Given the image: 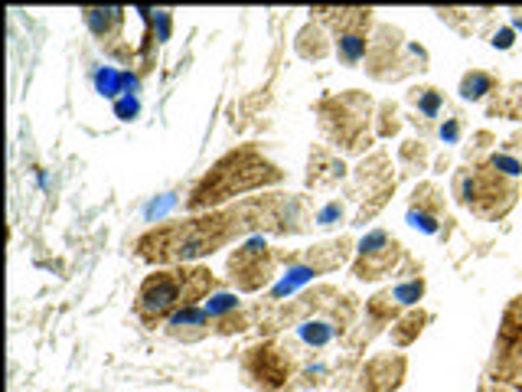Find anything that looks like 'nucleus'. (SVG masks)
Masks as SVG:
<instances>
[{
  "instance_id": "30",
  "label": "nucleus",
  "mask_w": 522,
  "mask_h": 392,
  "mask_svg": "<svg viewBox=\"0 0 522 392\" xmlns=\"http://www.w3.org/2000/svg\"><path fill=\"white\" fill-rule=\"evenodd\" d=\"M314 275H317V272H314V268H310V265H294L291 272H288V278H284L281 285L275 288V298H271V301L278 304V301L284 298V294H291V291H294L297 285H304V281H310V278H314Z\"/></svg>"
},
{
  "instance_id": "15",
  "label": "nucleus",
  "mask_w": 522,
  "mask_h": 392,
  "mask_svg": "<svg viewBox=\"0 0 522 392\" xmlns=\"http://www.w3.org/2000/svg\"><path fill=\"white\" fill-rule=\"evenodd\" d=\"M167 334L173 340L196 343V340L213 334V317H209L206 311H200V308H183L167 321Z\"/></svg>"
},
{
  "instance_id": "1",
  "label": "nucleus",
  "mask_w": 522,
  "mask_h": 392,
  "mask_svg": "<svg viewBox=\"0 0 522 392\" xmlns=\"http://www.w3.org/2000/svg\"><path fill=\"white\" fill-rule=\"evenodd\" d=\"M314 216H307L301 196L288 193H271L255 196L239 206H226V210L180 219V223L157 226L134 242V249L144 262L173 265V262H190L200 255H213L226 242L245 236L252 229L268 232H301Z\"/></svg>"
},
{
  "instance_id": "4",
  "label": "nucleus",
  "mask_w": 522,
  "mask_h": 392,
  "mask_svg": "<svg viewBox=\"0 0 522 392\" xmlns=\"http://www.w3.org/2000/svg\"><path fill=\"white\" fill-rule=\"evenodd\" d=\"M320 131L337 151L359 154L372 144V98L366 92H343L317 102Z\"/></svg>"
},
{
  "instance_id": "16",
  "label": "nucleus",
  "mask_w": 522,
  "mask_h": 392,
  "mask_svg": "<svg viewBox=\"0 0 522 392\" xmlns=\"http://www.w3.org/2000/svg\"><path fill=\"white\" fill-rule=\"evenodd\" d=\"M350 252H353V239H333V242H320L314 249H307L304 255V265H310L314 272H337L340 265L350 262Z\"/></svg>"
},
{
  "instance_id": "8",
  "label": "nucleus",
  "mask_w": 522,
  "mask_h": 392,
  "mask_svg": "<svg viewBox=\"0 0 522 392\" xmlns=\"http://www.w3.org/2000/svg\"><path fill=\"white\" fill-rule=\"evenodd\" d=\"M490 373H493V383L522 386V294L509 301V308L503 314Z\"/></svg>"
},
{
  "instance_id": "19",
  "label": "nucleus",
  "mask_w": 522,
  "mask_h": 392,
  "mask_svg": "<svg viewBox=\"0 0 522 392\" xmlns=\"http://www.w3.org/2000/svg\"><path fill=\"white\" fill-rule=\"evenodd\" d=\"M294 49H297V56L301 59H314V63H320V59L330 56V40H327V33H323L320 23L310 20L307 27L297 33Z\"/></svg>"
},
{
  "instance_id": "13",
  "label": "nucleus",
  "mask_w": 522,
  "mask_h": 392,
  "mask_svg": "<svg viewBox=\"0 0 522 392\" xmlns=\"http://www.w3.org/2000/svg\"><path fill=\"white\" fill-rule=\"evenodd\" d=\"M346 177V164L340 161L337 154L327 151L323 144H314L310 151V164H307V187L314 190H330Z\"/></svg>"
},
{
  "instance_id": "24",
  "label": "nucleus",
  "mask_w": 522,
  "mask_h": 392,
  "mask_svg": "<svg viewBox=\"0 0 522 392\" xmlns=\"http://www.w3.org/2000/svg\"><path fill=\"white\" fill-rule=\"evenodd\" d=\"M408 210H415V213H428V216H444V196L441 190L434 187V183H418L415 193H412V206Z\"/></svg>"
},
{
  "instance_id": "35",
  "label": "nucleus",
  "mask_w": 522,
  "mask_h": 392,
  "mask_svg": "<svg viewBox=\"0 0 522 392\" xmlns=\"http://www.w3.org/2000/svg\"><path fill=\"white\" fill-rule=\"evenodd\" d=\"M138 112H141V102L134 95H124V98H118V102H115V115L121 121H134V118H138Z\"/></svg>"
},
{
  "instance_id": "34",
  "label": "nucleus",
  "mask_w": 522,
  "mask_h": 392,
  "mask_svg": "<svg viewBox=\"0 0 522 392\" xmlns=\"http://www.w3.org/2000/svg\"><path fill=\"white\" fill-rule=\"evenodd\" d=\"M252 324H248L245 311H235V314H226V317H216L213 321V330L216 334H242V330H248Z\"/></svg>"
},
{
  "instance_id": "9",
  "label": "nucleus",
  "mask_w": 522,
  "mask_h": 392,
  "mask_svg": "<svg viewBox=\"0 0 522 392\" xmlns=\"http://www.w3.org/2000/svg\"><path fill=\"white\" fill-rule=\"evenodd\" d=\"M278 265V252L268 249L265 239H248L242 249L229 255V278L239 291H261L271 285Z\"/></svg>"
},
{
  "instance_id": "33",
  "label": "nucleus",
  "mask_w": 522,
  "mask_h": 392,
  "mask_svg": "<svg viewBox=\"0 0 522 392\" xmlns=\"http://www.w3.org/2000/svg\"><path fill=\"white\" fill-rule=\"evenodd\" d=\"M235 311H239V298H235V294H213V301H206V314L213 317V321Z\"/></svg>"
},
{
  "instance_id": "25",
  "label": "nucleus",
  "mask_w": 522,
  "mask_h": 392,
  "mask_svg": "<svg viewBox=\"0 0 522 392\" xmlns=\"http://www.w3.org/2000/svg\"><path fill=\"white\" fill-rule=\"evenodd\" d=\"M487 14H490V10H438V17L447 23V27H454L457 33H474L477 30V23H483V20H487Z\"/></svg>"
},
{
  "instance_id": "31",
  "label": "nucleus",
  "mask_w": 522,
  "mask_h": 392,
  "mask_svg": "<svg viewBox=\"0 0 522 392\" xmlns=\"http://www.w3.org/2000/svg\"><path fill=\"white\" fill-rule=\"evenodd\" d=\"M333 334H337V327L327 324V321H307L301 327V337H304V343H310V347H323V343H330Z\"/></svg>"
},
{
  "instance_id": "40",
  "label": "nucleus",
  "mask_w": 522,
  "mask_h": 392,
  "mask_svg": "<svg viewBox=\"0 0 522 392\" xmlns=\"http://www.w3.org/2000/svg\"><path fill=\"white\" fill-rule=\"evenodd\" d=\"M513 23H516V27L522 30V10H519V7L513 10Z\"/></svg>"
},
{
  "instance_id": "37",
  "label": "nucleus",
  "mask_w": 522,
  "mask_h": 392,
  "mask_svg": "<svg viewBox=\"0 0 522 392\" xmlns=\"http://www.w3.org/2000/svg\"><path fill=\"white\" fill-rule=\"evenodd\" d=\"M461 128H464V125H461V118H457V115H454V118H447L444 125L438 128L441 141H447V144H457V141H461Z\"/></svg>"
},
{
  "instance_id": "6",
  "label": "nucleus",
  "mask_w": 522,
  "mask_h": 392,
  "mask_svg": "<svg viewBox=\"0 0 522 392\" xmlns=\"http://www.w3.org/2000/svg\"><path fill=\"white\" fill-rule=\"evenodd\" d=\"M428 69V53L425 46L405 43L402 30L395 27H376L369 36V53H366V72L379 82H395L405 79L412 72Z\"/></svg>"
},
{
  "instance_id": "38",
  "label": "nucleus",
  "mask_w": 522,
  "mask_h": 392,
  "mask_svg": "<svg viewBox=\"0 0 522 392\" xmlns=\"http://www.w3.org/2000/svg\"><path fill=\"white\" fill-rule=\"evenodd\" d=\"M500 151H503V154H509V157H516V161H522V131L509 134V138L500 144Z\"/></svg>"
},
{
  "instance_id": "12",
  "label": "nucleus",
  "mask_w": 522,
  "mask_h": 392,
  "mask_svg": "<svg viewBox=\"0 0 522 392\" xmlns=\"http://www.w3.org/2000/svg\"><path fill=\"white\" fill-rule=\"evenodd\" d=\"M408 373V360L402 353H376L372 360H366V366L359 370V392H395L405 383Z\"/></svg>"
},
{
  "instance_id": "29",
  "label": "nucleus",
  "mask_w": 522,
  "mask_h": 392,
  "mask_svg": "<svg viewBox=\"0 0 522 392\" xmlns=\"http://www.w3.org/2000/svg\"><path fill=\"white\" fill-rule=\"evenodd\" d=\"M379 138H392V134H399L402 131V118H399V105L395 102H382L379 105Z\"/></svg>"
},
{
  "instance_id": "2",
  "label": "nucleus",
  "mask_w": 522,
  "mask_h": 392,
  "mask_svg": "<svg viewBox=\"0 0 522 392\" xmlns=\"http://www.w3.org/2000/svg\"><path fill=\"white\" fill-rule=\"evenodd\" d=\"M216 288V275L203 265H180L167 272H154L141 281L134 317L154 330L183 308H196V301L206 298Z\"/></svg>"
},
{
  "instance_id": "23",
  "label": "nucleus",
  "mask_w": 522,
  "mask_h": 392,
  "mask_svg": "<svg viewBox=\"0 0 522 392\" xmlns=\"http://www.w3.org/2000/svg\"><path fill=\"white\" fill-rule=\"evenodd\" d=\"M369 53V36L366 33H343L337 36V56L343 66H359Z\"/></svg>"
},
{
  "instance_id": "36",
  "label": "nucleus",
  "mask_w": 522,
  "mask_h": 392,
  "mask_svg": "<svg viewBox=\"0 0 522 392\" xmlns=\"http://www.w3.org/2000/svg\"><path fill=\"white\" fill-rule=\"evenodd\" d=\"M337 219H343V203H330L327 210H320L314 216V226L327 229V226H337Z\"/></svg>"
},
{
  "instance_id": "26",
  "label": "nucleus",
  "mask_w": 522,
  "mask_h": 392,
  "mask_svg": "<svg viewBox=\"0 0 522 392\" xmlns=\"http://www.w3.org/2000/svg\"><path fill=\"white\" fill-rule=\"evenodd\" d=\"M399 164L408 170V174H415V170H425L428 167V144L425 141H405L399 147Z\"/></svg>"
},
{
  "instance_id": "3",
  "label": "nucleus",
  "mask_w": 522,
  "mask_h": 392,
  "mask_svg": "<svg viewBox=\"0 0 522 392\" xmlns=\"http://www.w3.org/2000/svg\"><path fill=\"white\" fill-rule=\"evenodd\" d=\"M281 180H284V170L271 164L265 154L252 151V147H239V151L222 157V161L196 183L190 200H186V210L200 213L216 203L232 200V196L239 193L271 187V183H281Z\"/></svg>"
},
{
  "instance_id": "27",
  "label": "nucleus",
  "mask_w": 522,
  "mask_h": 392,
  "mask_svg": "<svg viewBox=\"0 0 522 392\" xmlns=\"http://www.w3.org/2000/svg\"><path fill=\"white\" fill-rule=\"evenodd\" d=\"M493 144H496V134L487 131V128L470 134V144H467V151H464V154H467V164H470V167L487 164V157H483V154H487Z\"/></svg>"
},
{
  "instance_id": "11",
  "label": "nucleus",
  "mask_w": 522,
  "mask_h": 392,
  "mask_svg": "<svg viewBox=\"0 0 522 392\" xmlns=\"http://www.w3.org/2000/svg\"><path fill=\"white\" fill-rule=\"evenodd\" d=\"M356 187L366 193V206L359 210L356 223H366V219H372L385 203H389V196L395 193V177L389 170V157H385L382 151L366 157L363 164L356 167Z\"/></svg>"
},
{
  "instance_id": "28",
  "label": "nucleus",
  "mask_w": 522,
  "mask_h": 392,
  "mask_svg": "<svg viewBox=\"0 0 522 392\" xmlns=\"http://www.w3.org/2000/svg\"><path fill=\"white\" fill-rule=\"evenodd\" d=\"M425 278L421 275H415V278H408V281H399V285L392 288V294H395V301L402 304V308H415V304L425 298Z\"/></svg>"
},
{
  "instance_id": "39",
  "label": "nucleus",
  "mask_w": 522,
  "mask_h": 392,
  "mask_svg": "<svg viewBox=\"0 0 522 392\" xmlns=\"http://www.w3.org/2000/svg\"><path fill=\"white\" fill-rule=\"evenodd\" d=\"M513 40H516V33L509 30V27H503V30H496V33H493V40H490V43H493L496 49H509V46H513Z\"/></svg>"
},
{
  "instance_id": "18",
  "label": "nucleus",
  "mask_w": 522,
  "mask_h": 392,
  "mask_svg": "<svg viewBox=\"0 0 522 392\" xmlns=\"http://www.w3.org/2000/svg\"><path fill=\"white\" fill-rule=\"evenodd\" d=\"M408 105L415 108V112L421 115V128H431L434 118H438L444 112V95L434 89V85H415L412 92H408ZM415 121V125H418Z\"/></svg>"
},
{
  "instance_id": "5",
  "label": "nucleus",
  "mask_w": 522,
  "mask_h": 392,
  "mask_svg": "<svg viewBox=\"0 0 522 392\" xmlns=\"http://www.w3.org/2000/svg\"><path fill=\"white\" fill-rule=\"evenodd\" d=\"M454 196L457 203L467 206L470 213L487 219V223H496L503 219L519 200V183L513 177L496 174L493 167L477 164V167H464L454 174Z\"/></svg>"
},
{
  "instance_id": "21",
  "label": "nucleus",
  "mask_w": 522,
  "mask_h": 392,
  "mask_svg": "<svg viewBox=\"0 0 522 392\" xmlns=\"http://www.w3.org/2000/svg\"><path fill=\"white\" fill-rule=\"evenodd\" d=\"M496 89H500V82H496V76L487 69H470L467 76L461 79V98L464 102H483V98L493 95Z\"/></svg>"
},
{
  "instance_id": "32",
  "label": "nucleus",
  "mask_w": 522,
  "mask_h": 392,
  "mask_svg": "<svg viewBox=\"0 0 522 392\" xmlns=\"http://www.w3.org/2000/svg\"><path fill=\"white\" fill-rule=\"evenodd\" d=\"M487 167H493L496 174L513 177V180L522 177V161H516V157H509V154H503V151H493V154L487 157Z\"/></svg>"
},
{
  "instance_id": "22",
  "label": "nucleus",
  "mask_w": 522,
  "mask_h": 392,
  "mask_svg": "<svg viewBox=\"0 0 522 392\" xmlns=\"http://www.w3.org/2000/svg\"><path fill=\"white\" fill-rule=\"evenodd\" d=\"M490 118H513L522 121V85H509V92H493V102L487 105Z\"/></svg>"
},
{
  "instance_id": "17",
  "label": "nucleus",
  "mask_w": 522,
  "mask_h": 392,
  "mask_svg": "<svg viewBox=\"0 0 522 392\" xmlns=\"http://www.w3.org/2000/svg\"><path fill=\"white\" fill-rule=\"evenodd\" d=\"M85 14V23H89L92 27V33L98 36V40L102 43H115L118 36H121V27H124V10L121 7H108V10H95V7H89V10H82ZM115 49V46H111Z\"/></svg>"
},
{
  "instance_id": "10",
  "label": "nucleus",
  "mask_w": 522,
  "mask_h": 392,
  "mask_svg": "<svg viewBox=\"0 0 522 392\" xmlns=\"http://www.w3.org/2000/svg\"><path fill=\"white\" fill-rule=\"evenodd\" d=\"M402 262H405L402 242L389 236L385 229H372L359 242V259L353 262V275L359 281H379L385 275H392Z\"/></svg>"
},
{
  "instance_id": "7",
  "label": "nucleus",
  "mask_w": 522,
  "mask_h": 392,
  "mask_svg": "<svg viewBox=\"0 0 522 392\" xmlns=\"http://www.w3.org/2000/svg\"><path fill=\"white\" fill-rule=\"evenodd\" d=\"M239 370H242L245 386L261 389V392H278L291 379L294 357L288 353V347H281L275 340H265L242 353Z\"/></svg>"
},
{
  "instance_id": "14",
  "label": "nucleus",
  "mask_w": 522,
  "mask_h": 392,
  "mask_svg": "<svg viewBox=\"0 0 522 392\" xmlns=\"http://www.w3.org/2000/svg\"><path fill=\"white\" fill-rule=\"evenodd\" d=\"M314 23H330L333 33H366L372 27V10H359V7H317L310 10Z\"/></svg>"
},
{
  "instance_id": "20",
  "label": "nucleus",
  "mask_w": 522,
  "mask_h": 392,
  "mask_svg": "<svg viewBox=\"0 0 522 392\" xmlns=\"http://www.w3.org/2000/svg\"><path fill=\"white\" fill-rule=\"evenodd\" d=\"M428 321H431L428 311H418V308L405 311L399 321L392 324V343H395V347H408V343H415Z\"/></svg>"
}]
</instances>
